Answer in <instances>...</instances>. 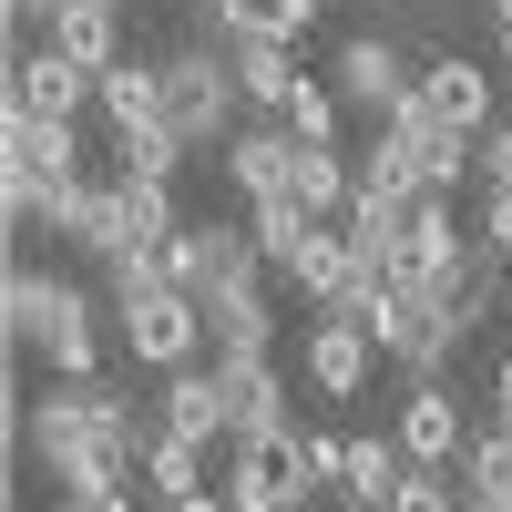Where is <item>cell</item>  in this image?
<instances>
[{
    "label": "cell",
    "instance_id": "cell-1",
    "mask_svg": "<svg viewBox=\"0 0 512 512\" xmlns=\"http://www.w3.org/2000/svg\"><path fill=\"white\" fill-rule=\"evenodd\" d=\"M0 318H11V349L41 359L52 379H103V318H93V287L82 277L41 267V256H11Z\"/></svg>",
    "mask_w": 512,
    "mask_h": 512
},
{
    "label": "cell",
    "instance_id": "cell-2",
    "mask_svg": "<svg viewBox=\"0 0 512 512\" xmlns=\"http://www.w3.org/2000/svg\"><path fill=\"white\" fill-rule=\"evenodd\" d=\"M359 328L379 338V359H390L400 379H441V369H451V349H461V328H451V308H441V297L420 287L410 267L369 287V308H359Z\"/></svg>",
    "mask_w": 512,
    "mask_h": 512
},
{
    "label": "cell",
    "instance_id": "cell-3",
    "mask_svg": "<svg viewBox=\"0 0 512 512\" xmlns=\"http://www.w3.org/2000/svg\"><path fill=\"white\" fill-rule=\"evenodd\" d=\"M164 123H175L185 144H226L246 123V93L216 41H185V52H164Z\"/></svg>",
    "mask_w": 512,
    "mask_h": 512
},
{
    "label": "cell",
    "instance_id": "cell-4",
    "mask_svg": "<svg viewBox=\"0 0 512 512\" xmlns=\"http://www.w3.org/2000/svg\"><path fill=\"white\" fill-rule=\"evenodd\" d=\"M113 328H123V349H134V369H154V379L205 359V297H185V287H123Z\"/></svg>",
    "mask_w": 512,
    "mask_h": 512
},
{
    "label": "cell",
    "instance_id": "cell-5",
    "mask_svg": "<svg viewBox=\"0 0 512 512\" xmlns=\"http://www.w3.org/2000/svg\"><path fill=\"white\" fill-rule=\"evenodd\" d=\"M164 277H175L185 297H216V287L267 277V256H256V236H246V226H226V216H185L175 236H164Z\"/></svg>",
    "mask_w": 512,
    "mask_h": 512
},
{
    "label": "cell",
    "instance_id": "cell-6",
    "mask_svg": "<svg viewBox=\"0 0 512 512\" xmlns=\"http://www.w3.org/2000/svg\"><path fill=\"white\" fill-rule=\"evenodd\" d=\"M297 349H308V390L328 410L369 400V369H379V338L349 318V308H308V328H297Z\"/></svg>",
    "mask_w": 512,
    "mask_h": 512
},
{
    "label": "cell",
    "instance_id": "cell-7",
    "mask_svg": "<svg viewBox=\"0 0 512 512\" xmlns=\"http://www.w3.org/2000/svg\"><path fill=\"white\" fill-rule=\"evenodd\" d=\"M0 113H41V123H82V113H103V72H82L72 52H21L11 82H0Z\"/></svg>",
    "mask_w": 512,
    "mask_h": 512
},
{
    "label": "cell",
    "instance_id": "cell-8",
    "mask_svg": "<svg viewBox=\"0 0 512 512\" xmlns=\"http://www.w3.org/2000/svg\"><path fill=\"white\" fill-rule=\"evenodd\" d=\"M328 82H338V103H349V113H369V123H390L400 103H410V52H400V41L390 31H349V41H338V62H328Z\"/></svg>",
    "mask_w": 512,
    "mask_h": 512
},
{
    "label": "cell",
    "instance_id": "cell-9",
    "mask_svg": "<svg viewBox=\"0 0 512 512\" xmlns=\"http://www.w3.org/2000/svg\"><path fill=\"white\" fill-rule=\"evenodd\" d=\"M379 134H390V144L410 154V175L431 185V195H461V185H482V154H472V134H451V123H441L431 103H420V93H410L390 123H379Z\"/></svg>",
    "mask_w": 512,
    "mask_h": 512
},
{
    "label": "cell",
    "instance_id": "cell-10",
    "mask_svg": "<svg viewBox=\"0 0 512 512\" xmlns=\"http://www.w3.org/2000/svg\"><path fill=\"white\" fill-rule=\"evenodd\" d=\"M390 441L410 461H431V472H461V451H472V420H461V390L451 379H410L400 410H390Z\"/></svg>",
    "mask_w": 512,
    "mask_h": 512
},
{
    "label": "cell",
    "instance_id": "cell-11",
    "mask_svg": "<svg viewBox=\"0 0 512 512\" xmlns=\"http://www.w3.org/2000/svg\"><path fill=\"white\" fill-rule=\"evenodd\" d=\"M308 461H297V441L277 431V441H236V461H226V502L236 512H308Z\"/></svg>",
    "mask_w": 512,
    "mask_h": 512
},
{
    "label": "cell",
    "instance_id": "cell-12",
    "mask_svg": "<svg viewBox=\"0 0 512 512\" xmlns=\"http://www.w3.org/2000/svg\"><path fill=\"white\" fill-rule=\"evenodd\" d=\"M216 154H226V185H236L246 205H267V195H287V185H297V154H308V144H297L277 113H246Z\"/></svg>",
    "mask_w": 512,
    "mask_h": 512
},
{
    "label": "cell",
    "instance_id": "cell-13",
    "mask_svg": "<svg viewBox=\"0 0 512 512\" xmlns=\"http://www.w3.org/2000/svg\"><path fill=\"white\" fill-rule=\"evenodd\" d=\"M216 379H226V420H236V441H277V431H297V390H287V369H277V349H246V359H216Z\"/></svg>",
    "mask_w": 512,
    "mask_h": 512
},
{
    "label": "cell",
    "instance_id": "cell-14",
    "mask_svg": "<svg viewBox=\"0 0 512 512\" xmlns=\"http://www.w3.org/2000/svg\"><path fill=\"white\" fill-rule=\"evenodd\" d=\"M420 287H431L441 308H451V328L472 338V328H492V308H502V256L472 236V246H451V256H441V267L420 277Z\"/></svg>",
    "mask_w": 512,
    "mask_h": 512
},
{
    "label": "cell",
    "instance_id": "cell-15",
    "mask_svg": "<svg viewBox=\"0 0 512 512\" xmlns=\"http://www.w3.org/2000/svg\"><path fill=\"white\" fill-rule=\"evenodd\" d=\"M154 420L164 431H185V441H236V420H226V379H216V359H195V369H164V390H154Z\"/></svg>",
    "mask_w": 512,
    "mask_h": 512
},
{
    "label": "cell",
    "instance_id": "cell-16",
    "mask_svg": "<svg viewBox=\"0 0 512 512\" xmlns=\"http://www.w3.org/2000/svg\"><path fill=\"white\" fill-rule=\"evenodd\" d=\"M420 103H431L451 134H472L482 144V123H492V72L472 62V52H441V62H420V82H410Z\"/></svg>",
    "mask_w": 512,
    "mask_h": 512
},
{
    "label": "cell",
    "instance_id": "cell-17",
    "mask_svg": "<svg viewBox=\"0 0 512 512\" xmlns=\"http://www.w3.org/2000/svg\"><path fill=\"white\" fill-rule=\"evenodd\" d=\"M246 349H277L267 277H246V287H216V297H205V359H246Z\"/></svg>",
    "mask_w": 512,
    "mask_h": 512
},
{
    "label": "cell",
    "instance_id": "cell-18",
    "mask_svg": "<svg viewBox=\"0 0 512 512\" xmlns=\"http://www.w3.org/2000/svg\"><path fill=\"white\" fill-rule=\"evenodd\" d=\"M0 164H21L41 185L82 175V123H41V113H0Z\"/></svg>",
    "mask_w": 512,
    "mask_h": 512
},
{
    "label": "cell",
    "instance_id": "cell-19",
    "mask_svg": "<svg viewBox=\"0 0 512 512\" xmlns=\"http://www.w3.org/2000/svg\"><path fill=\"white\" fill-rule=\"evenodd\" d=\"M103 123H113V144H144V134H164V62L123 52V62L103 72Z\"/></svg>",
    "mask_w": 512,
    "mask_h": 512
},
{
    "label": "cell",
    "instance_id": "cell-20",
    "mask_svg": "<svg viewBox=\"0 0 512 512\" xmlns=\"http://www.w3.org/2000/svg\"><path fill=\"white\" fill-rule=\"evenodd\" d=\"M318 31V11L308 0H205V41H308Z\"/></svg>",
    "mask_w": 512,
    "mask_h": 512
},
{
    "label": "cell",
    "instance_id": "cell-21",
    "mask_svg": "<svg viewBox=\"0 0 512 512\" xmlns=\"http://www.w3.org/2000/svg\"><path fill=\"white\" fill-rule=\"evenodd\" d=\"M216 52H226V72H236L246 113H287V103H297V82H308L287 41H216Z\"/></svg>",
    "mask_w": 512,
    "mask_h": 512
},
{
    "label": "cell",
    "instance_id": "cell-22",
    "mask_svg": "<svg viewBox=\"0 0 512 512\" xmlns=\"http://www.w3.org/2000/svg\"><path fill=\"white\" fill-rule=\"evenodd\" d=\"M41 41H52V52H72L82 72H113V62H123V11H93V0H62V11L41 21Z\"/></svg>",
    "mask_w": 512,
    "mask_h": 512
},
{
    "label": "cell",
    "instance_id": "cell-23",
    "mask_svg": "<svg viewBox=\"0 0 512 512\" xmlns=\"http://www.w3.org/2000/svg\"><path fill=\"white\" fill-rule=\"evenodd\" d=\"M134 482H154V502H185V492H216L205 482V441H185V431H144V461H134Z\"/></svg>",
    "mask_w": 512,
    "mask_h": 512
},
{
    "label": "cell",
    "instance_id": "cell-24",
    "mask_svg": "<svg viewBox=\"0 0 512 512\" xmlns=\"http://www.w3.org/2000/svg\"><path fill=\"white\" fill-rule=\"evenodd\" d=\"M297 205H308V216H349V195H359V154H338V144H308V154H297V185H287Z\"/></svg>",
    "mask_w": 512,
    "mask_h": 512
},
{
    "label": "cell",
    "instance_id": "cell-25",
    "mask_svg": "<svg viewBox=\"0 0 512 512\" xmlns=\"http://www.w3.org/2000/svg\"><path fill=\"white\" fill-rule=\"evenodd\" d=\"M400 236H410V256H400L410 277H431L451 246H472V236H461V216H451V195H431V185H420V195L400 205Z\"/></svg>",
    "mask_w": 512,
    "mask_h": 512
},
{
    "label": "cell",
    "instance_id": "cell-26",
    "mask_svg": "<svg viewBox=\"0 0 512 512\" xmlns=\"http://www.w3.org/2000/svg\"><path fill=\"white\" fill-rule=\"evenodd\" d=\"M113 195H123V236L134 246H164L185 216H175V185L164 175H134V164H113Z\"/></svg>",
    "mask_w": 512,
    "mask_h": 512
},
{
    "label": "cell",
    "instance_id": "cell-27",
    "mask_svg": "<svg viewBox=\"0 0 512 512\" xmlns=\"http://www.w3.org/2000/svg\"><path fill=\"white\" fill-rule=\"evenodd\" d=\"M400 472H410V451H400L390 431H349V472H338V492H349V502H390Z\"/></svg>",
    "mask_w": 512,
    "mask_h": 512
},
{
    "label": "cell",
    "instance_id": "cell-28",
    "mask_svg": "<svg viewBox=\"0 0 512 512\" xmlns=\"http://www.w3.org/2000/svg\"><path fill=\"white\" fill-rule=\"evenodd\" d=\"M308 205H297V195H267V205H256V216H246V236H256V256H267V277H287V256L297 246H308Z\"/></svg>",
    "mask_w": 512,
    "mask_h": 512
},
{
    "label": "cell",
    "instance_id": "cell-29",
    "mask_svg": "<svg viewBox=\"0 0 512 512\" xmlns=\"http://www.w3.org/2000/svg\"><path fill=\"white\" fill-rule=\"evenodd\" d=\"M461 502H512V431L502 420L472 431V451H461Z\"/></svg>",
    "mask_w": 512,
    "mask_h": 512
},
{
    "label": "cell",
    "instance_id": "cell-30",
    "mask_svg": "<svg viewBox=\"0 0 512 512\" xmlns=\"http://www.w3.org/2000/svg\"><path fill=\"white\" fill-rule=\"evenodd\" d=\"M297 144H338V123H349V103H338V82H297V103L277 113Z\"/></svg>",
    "mask_w": 512,
    "mask_h": 512
},
{
    "label": "cell",
    "instance_id": "cell-31",
    "mask_svg": "<svg viewBox=\"0 0 512 512\" xmlns=\"http://www.w3.org/2000/svg\"><path fill=\"white\" fill-rule=\"evenodd\" d=\"M390 512H472V502H461V472H431V461H410L400 492H390Z\"/></svg>",
    "mask_w": 512,
    "mask_h": 512
},
{
    "label": "cell",
    "instance_id": "cell-32",
    "mask_svg": "<svg viewBox=\"0 0 512 512\" xmlns=\"http://www.w3.org/2000/svg\"><path fill=\"white\" fill-rule=\"evenodd\" d=\"M472 205H482V216H472V236H482L492 256H512V185H472Z\"/></svg>",
    "mask_w": 512,
    "mask_h": 512
},
{
    "label": "cell",
    "instance_id": "cell-33",
    "mask_svg": "<svg viewBox=\"0 0 512 512\" xmlns=\"http://www.w3.org/2000/svg\"><path fill=\"white\" fill-rule=\"evenodd\" d=\"M472 154H482V185H512V113L482 123V144H472Z\"/></svg>",
    "mask_w": 512,
    "mask_h": 512
},
{
    "label": "cell",
    "instance_id": "cell-34",
    "mask_svg": "<svg viewBox=\"0 0 512 512\" xmlns=\"http://www.w3.org/2000/svg\"><path fill=\"white\" fill-rule=\"evenodd\" d=\"M0 11H11V31H31V21H52L62 0H0Z\"/></svg>",
    "mask_w": 512,
    "mask_h": 512
},
{
    "label": "cell",
    "instance_id": "cell-35",
    "mask_svg": "<svg viewBox=\"0 0 512 512\" xmlns=\"http://www.w3.org/2000/svg\"><path fill=\"white\" fill-rule=\"evenodd\" d=\"M492 420H502V431H512V359L492 369Z\"/></svg>",
    "mask_w": 512,
    "mask_h": 512
},
{
    "label": "cell",
    "instance_id": "cell-36",
    "mask_svg": "<svg viewBox=\"0 0 512 512\" xmlns=\"http://www.w3.org/2000/svg\"><path fill=\"white\" fill-rule=\"evenodd\" d=\"M164 512H236L226 492H185V502H164Z\"/></svg>",
    "mask_w": 512,
    "mask_h": 512
},
{
    "label": "cell",
    "instance_id": "cell-37",
    "mask_svg": "<svg viewBox=\"0 0 512 512\" xmlns=\"http://www.w3.org/2000/svg\"><path fill=\"white\" fill-rule=\"evenodd\" d=\"M52 512H123V502H103V492H62Z\"/></svg>",
    "mask_w": 512,
    "mask_h": 512
},
{
    "label": "cell",
    "instance_id": "cell-38",
    "mask_svg": "<svg viewBox=\"0 0 512 512\" xmlns=\"http://www.w3.org/2000/svg\"><path fill=\"white\" fill-rule=\"evenodd\" d=\"M349 512H390V502H349Z\"/></svg>",
    "mask_w": 512,
    "mask_h": 512
},
{
    "label": "cell",
    "instance_id": "cell-39",
    "mask_svg": "<svg viewBox=\"0 0 512 512\" xmlns=\"http://www.w3.org/2000/svg\"><path fill=\"white\" fill-rule=\"evenodd\" d=\"M472 512H512V502H472Z\"/></svg>",
    "mask_w": 512,
    "mask_h": 512
},
{
    "label": "cell",
    "instance_id": "cell-40",
    "mask_svg": "<svg viewBox=\"0 0 512 512\" xmlns=\"http://www.w3.org/2000/svg\"><path fill=\"white\" fill-rule=\"evenodd\" d=\"M93 11H123V0H93Z\"/></svg>",
    "mask_w": 512,
    "mask_h": 512
},
{
    "label": "cell",
    "instance_id": "cell-41",
    "mask_svg": "<svg viewBox=\"0 0 512 512\" xmlns=\"http://www.w3.org/2000/svg\"><path fill=\"white\" fill-rule=\"evenodd\" d=\"M123 512H144V502H134V492H123Z\"/></svg>",
    "mask_w": 512,
    "mask_h": 512
},
{
    "label": "cell",
    "instance_id": "cell-42",
    "mask_svg": "<svg viewBox=\"0 0 512 512\" xmlns=\"http://www.w3.org/2000/svg\"><path fill=\"white\" fill-rule=\"evenodd\" d=\"M502 62H512V31H502Z\"/></svg>",
    "mask_w": 512,
    "mask_h": 512
}]
</instances>
